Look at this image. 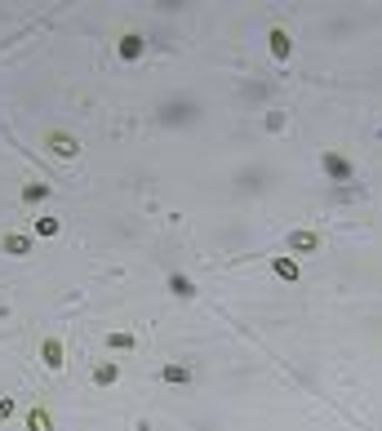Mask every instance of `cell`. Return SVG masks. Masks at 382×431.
Returning a JSON list of instances; mask_svg holds the SVG:
<instances>
[{"label": "cell", "mask_w": 382, "mask_h": 431, "mask_svg": "<svg viewBox=\"0 0 382 431\" xmlns=\"http://www.w3.org/2000/svg\"><path fill=\"white\" fill-rule=\"evenodd\" d=\"M45 364H49V369H62V342L58 338H45Z\"/></svg>", "instance_id": "1"}, {"label": "cell", "mask_w": 382, "mask_h": 431, "mask_svg": "<svg viewBox=\"0 0 382 431\" xmlns=\"http://www.w3.org/2000/svg\"><path fill=\"white\" fill-rule=\"evenodd\" d=\"M49 143H53V152H58V156H76V138H67V134H53Z\"/></svg>", "instance_id": "2"}, {"label": "cell", "mask_w": 382, "mask_h": 431, "mask_svg": "<svg viewBox=\"0 0 382 431\" xmlns=\"http://www.w3.org/2000/svg\"><path fill=\"white\" fill-rule=\"evenodd\" d=\"M120 54H125V58H138V54H143V40H138V36H125V45H120Z\"/></svg>", "instance_id": "3"}, {"label": "cell", "mask_w": 382, "mask_h": 431, "mask_svg": "<svg viewBox=\"0 0 382 431\" xmlns=\"http://www.w3.org/2000/svg\"><path fill=\"white\" fill-rule=\"evenodd\" d=\"M94 382H116V364H102V369H94Z\"/></svg>", "instance_id": "4"}, {"label": "cell", "mask_w": 382, "mask_h": 431, "mask_svg": "<svg viewBox=\"0 0 382 431\" xmlns=\"http://www.w3.org/2000/svg\"><path fill=\"white\" fill-rule=\"evenodd\" d=\"M165 378H169V382H187V369H182V364H169V369H165Z\"/></svg>", "instance_id": "5"}, {"label": "cell", "mask_w": 382, "mask_h": 431, "mask_svg": "<svg viewBox=\"0 0 382 431\" xmlns=\"http://www.w3.org/2000/svg\"><path fill=\"white\" fill-rule=\"evenodd\" d=\"M5 249H9V254H23L27 240H23V236H9V240H5Z\"/></svg>", "instance_id": "6"}, {"label": "cell", "mask_w": 382, "mask_h": 431, "mask_svg": "<svg viewBox=\"0 0 382 431\" xmlns=\"http://www.w3.org/2000/svg\"><path fill=\"white\" fill-rule=\"evenodd\" d=\"M32 431H49V414H32Z\"/></svg>", "instance_id": "7"}]
</instances>
